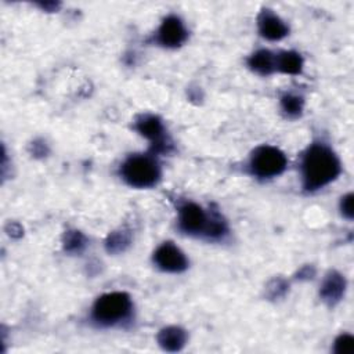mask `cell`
<instances>
[{
  "mask_svg": "<svg viewBox=\"0 0 354 354\" xmlns=\"http://www.w3.org/2000/svg\"><path fill=\"white\" fill-rule=\"evenodd\" d=\"M340 171L342 163L337 153L324 141L311 142L301 155V187L307 192H315L329 185Z\"/></svg>",
  "mask_w": 354,
  "mask_h": 354,
  "instance_id": "6da1fadb",
  "label": "cell"
},
{
  "mask_svg": "<svg viewBox=\"0 0 354 354\" xmlns=\"http://www.w3.org/2000/svg\"><path fill=\"white\" fill-rule=\"evenodd\" d=\"M257 28H259L260 36L271 41L283 39L289 32L288 25L271 10H263L259 14Z\"/></svg>",
  "mask_w": 354,
  "mask_h": 354,
  "instance_id": "9c48e42d",
  "label": "cell"
},
{
  "mask_svg": "<svg viewBox=\"0 0 354 354\" xmlns=\"http://www.w3.org/2000/svg\"><path fill=\"white\" fill-rule=\"evenodd\" d=\"M130 243V235L126 231H113L105 241V248L109 253L123 252Z\"/></svg>",
  "mask_w": 354,
  "mask_h": 354,
  "instance_id": "9a60e30c",
  "label": "cell"
},
{
  "mask_svg": "<svg viewBox=\"0 0 354 354\" xmlns=\"http://www.w3.org/2000/svg\"><path fill=\"white\" fill-rule=\"evenodd\" d=\"M120 178L133 188H151L160 180V166L152 153H133L119 169Z\"/></svg>",
  "mask_w": 354,
  "mask_h": 354,
  "instance_id": "277c9868",
  "label": "cell"
},
{
  "mask_svg": "<svg viewBox=\"0 0 354 354\" xmlns=\"http://www.w3.org/2000/svg\"><path fill=\"white\" fill-rule=\"evenodd\" d=\"M133 318V301L126 292L101 295L91 306L90 319L100 328L120 326Z\"/></svg>",
  "mask_w": 354,
  "mask_h": 354,
  "instance_id": "7a4b0ae2",
  "label": "cell"
},
{
  "mask_svg": "<svg viewBox=\"0 0 354 354\" xmlns=\"http://www.w3.org/2000/svg\"><path fill=\"white\" fill-rule=\"evenodd\" d=\"M303 105H304V100L297 94L286 93L281 97V108L290 118L299 116L303 112Z\"/></svg>",
  "mask_w": 354,
  "mask_h": 354,
  "instance_id": "5bb4252c",
  "label": "cell"
},
{
  "mask_svg": "<svg viewBox=\"0 0 354 354\" xmlns=\"http://www.w3.org/2000/svg\"><path fill=\"white\" fill-rule=\"evenodd\" d=\"M86 246V236L80 231H68L64 235V249L69 253H79Z\"/></svg>",
  "mask_w": 354,
  "mask_h": 354,
  "instance_id": "2e32d148",
  "label": "cell"
},
{
  "mask_svg": "<svg viewBox=\"0 0 354 354\" xmlns=\"http://www.w3.org/2000/svg\"><path fill=\"white\" fill-rule=\"evenodd\" d=\"M158 343L166 351H178L187 343V333L178 326H166L158 333Z\"/></svg>",
  "mask_w": 354,
  "mask_h": 354,
  "instance_id": "8fae6325",
  "label": "cell"
},
{
  "mask_svg": "<svg viewBox=\"0 0 354 354\" xmlns=\"http://www.w3.org/2000/svg\"><path fill=\"white\" fill-rule=\"evenodd\" d=\"M288 166L286 155L277 147L260 145L252 152L248 169L252 176L259 180H268L278 177Z\"/></svg>",
  "mask_w": 354,
  "mask_h": 354,
  "instance_id": "5b68a950",
  "label": "cell"
},
{
  "mask_svg": "<svg viewBox=\"0 0 354 354\" xmlns=\"http://www.w3.org/2000/svg\"><path fill=\"white\" fill-rule=\"evenodd\" d=\"M177 228L189 236L212 239L216 234L223 216L216 210H205L195 202H184L177 210Z\"/></svg>",
  "mask_w": 354,
  "mask_h": 354,
  "instance_id": "3957f363",
  "label": "cell"
},
{
  "mask_svg": "<svg viewBox=\"0 0 354 354\" xmlns=\"http://www.w3.org/2000/svg\"><path fill=\"white\" fill-rule=\"evenodd\" d=\"M188 39V30L177 15H167L155 33V43L165 48H177Z\"/></svg>",
  "mask_w": 354,
  "mask_h": 354,
  "instance_id": "52a82bcc",
  "label": "cell"
},
{
  "mask_svg": "<svg viewBox=\"0 0 354 354\" xmlns=\"http://www.w3.org/2000/svg\"><path fill=\"white\" fill-rule=\"evenodd\" d=\"M353 199H354V196H353V194L351 192H348V194H346L344 196H342V199H340V212H342V214H343V217H346L347 220H351L353 218V214H354V205H353Z\"/></svg>",
  "mask_w": 354,
  "mask_h": 354,
  "instance_id": "ac0fdd59",
  "label": "cell"
},
{
  "mask_svg": "<svg viewBox=\"0 0 354 354\" xmlns=\"http://www.w3.org/2000/svg\"><path fill=\"white\" fill-rule=\"evenodd\" d=\"M333 351L337 354H351L354 351V337L350 333H342L333 343Z\"/></svg>",
  "mask_w": 354,
  "mask_h": 354,
  "instance_id": "e0dca14e",
  "label": "cell"
},
{
  "mask_svg": "<svg viewBox=\"0 0 354 354\" xmlns=\"http://www.w3.org/2000/svg\"><path fill=\"white\" fill-rule=\"evenodd\" d=\"M346 285V278L340 272L329 271L322 279L319 296L325 303L333 306L344 296Z\"/></svg>",
  "mask_w": 354,
  "mask_h": 354,
  "instance_id": "30bf717a",
  "label": "cell"
},
{
  "mask_svg": "<svg viewBox=\"0 0 354 354\" xmlns=\"http://www.w3.org/2000/svg\"><path fill=\"white\" fill-rule=\"evenodd\" d=\"M275 69L286 75H299L303 69V58L296 51H281L275 54Z\"/></svg>",
  "mask_w": 354,
  "mask_h": 354,
  "instance_id": "4fadbf2b",
  "label": "cell"
},
{
  "mask_svg": "<svg viewBox=\"0 0 354 354\" xmlns=\"http://www.w3.org/2000/svg\"><path fill=\"white\" fill-rule=\"evenodd\" d=\"M248 66L263 76L271 75L275 72V54L271 53L270 50L260 48L254 51L249 58H248Z\"/></svg>",
  "mask_w": 354,
  "mask_h": 354,
  "instance_id": "7c38bea8",
  "label": "cell"
},
{
  "mask_svg": "<svg viewBox=\"0 0 354 354\" xmlns=\"http://www.w3.org/2000/svg\"><path fill=\"white\" fill-rule=\"evenodd\" d=\"M134 129L140 136L145 137L151 142L152 155L169 153L171 151L173 144L166 133L163 122L156 115H140L134 122Z\"/></svg>",
  "mask_w": 354,
  "mask_h": 354,
  "instance_id": "8992f818",
  "label": "cell"
},
{
  "mask_svg": "<svg viewBox=\"0 0 354 354\" xmlns=\"http://www.w3.org/2000/svg\"><path fill=\"white\" fill-rule=\"evenodd\" d=\"M153 264L165 272L177 274L187 270L188 259L173 242H163L153 252Z\"/></svg>",
  "mask_w": 354,
  "mask_h": 354,
  "instance_id": "ba28073f",
  "label": "cell"
}]
</instances>
